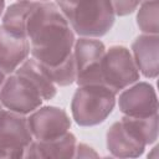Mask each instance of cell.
Listing matches in <instances>:
<instances>
[{
  "mask_svg": "<svg viewBox=\"0 0 159 159\" xmlns=\"http://www.w3.org/2000/svg\"><path fill=\"white\" fill-rule=\"evenodd\" d=\"M30 53L42 67H57L72 56L75 32L56 2H36L26 20Z\"/></svg>",
  "mask_w": 159,
  "mask_h": 159,
  "instance_id": "6da1fadb",
  "label": "cell"
},
{
  "mask_svg": "<svg viewBox=\"0 0 159 159\" xmlns=\"http://www.w3.org/2000/svg\"><path fill=\"white\" fill-rule=\"evenodd\" d=\"M118 107L123 116L150 117L158 113V97L154 87L148 82H135L123 91L118 97Z\"/></svg>",
  "mask_w": 159,
  "mask_h": 159,
  "instance_id": "9c48e42d",
  "label": "cell"
},
{
  "mask_svg": "<svg viewBox=\"0 0 159 159\" xmlns=\"http://www.w3.org/2000/svg\"><path fill=\"white\" fill-rule=\"evenodd\" d=\"M42 102L43 99L36 87L27 78L15 72L7 75L0 88L1 106L20 114H30L41 107Z\"/></svg>",
  "mask_w": 159,
  "mask_h": 159,
  "instance_id": "52a82bcc",
  "label": "cell"
},
{
  "mask_svg": "<svg viewBox=\"0 0 159 159\" xmlns=\"http://www.w3.org/2000/svg\"><path fill=\"white\" fill-rule=\"evenodd\" d=\"M142 1H144V0H142Z\"/></svg>",
  "mask_w": 159,
  "mask_h": 159,
  "instance_id": "d4e9b609",
  "label": "cell"
},
{
  "mask_svg": "<svg viewBox=\"0 0 159 159\" xmlns=\"http://www.w3.org/2000/svg\"><path fill=\"white\" fill-rule=\"evenodd\" d=\"M56 5L80 37L107 35L117 17L109 0H56Z\"/></svg>",
  "mask_w": 159,
  "mask_h": 159,
  "instance_id": "7a4b0ae2",
  "label": "cell"
},
{
  "mask_svg": "<svg viewBox=\"0 0 159 159\" xmlns=\"http://www.w3.org/2000/svg\"><path fill=\"white\" fill-rule=\"evenodd\" d=\"M117 93L104 84L78 86L71 101L72 118L80 127H93L103 123L113 112Z\"/></svg>",
  "mask_w": 159,
  "mask_h": 159,
  "instance_id": "3957f363",
  "label": "cell"
},
{
  "mask_svg": "<svg viewBox=\"0 0 159 159\" xmlns=\"http://www.w3.org/2000/svg\"><path fill=\"white\" fill-rule=\"evenodd\" d=\"M137 25L143 34L158 35L159 32V1L144 0L137 9Z\"/></svg>",
  "mask_w": 159,
  "mask_h": 159,
  "instance_id": "e0dca14e",
  "label": "cell"
},
{
  "mask_svg": "<svg viewBox=\"0 0 159 159\" xmlns=\"http://www.w3.org/2000/svg\"><path fill=\"white\" fill-rule=\"evenodd\" d=\"M15 73L27 78L36 87L43 101H50L56 96V84L51 81L48 75L45 72L43 67L35 58H26L17 67Z\"/></svg>",
  "mask_w": 159,
  "mask_h": 159,
  "instance_id": "5bb4252c",
  "label": "cell"
},
{
  "mask_svg": "<svg viewBox=\"0 0 159 159\" xmlns=\"http://www.w3.org/2000/svg\"><path fill=\"white\" fill-rule=\"evenodd\" d=\"M4 10H5V0H0V17L4 14Z\"/></svg>",
  "mask_w": 159,
  "mask_h": 159,
  "instance_id": "44dd1931",
  "label": "cell"
},
{
  "mask_svg": "<svg viewBox=\"0 0 159 159\" xmlns=\"http://www.w3.org/2000/svg\"><path fill=\"white\" fill-rule=\"evenodd\" d=\"M132 56L140 75L154 80L159 73V36L139 35L132 43Z\"/></svg>",
  "mask_w": 159,
  "mask_h": 159,
  "instance_id": "30bf717a",
  "label": "cell"
},
{
  "mask_svg": "<svg viewBox=\"0 0 159 159\" xmlns=\"http://www.w3.org/2000/svg\"><path fill=\"white\" fill-rule=\"evenodd\" d=\"M2 108H4V107H2V106H1V103H0V111H1Z\"/></svg>",
  "mask_w": 159,
  "mask_h": 159,
  "instance_id": "cb8c5ba5",
  "label": "cell"
},
{
  "mask_svg": "<svg viewBox=\"0 0 159 159\" xmlns=\"http://www.w3.org/2000/svg\"><path fill=\"white\" fill-rule=\"evenodd\" d=\"M17 1H37V2H46V1H51V0H17Z\"/></svg>",
  "mask_w": 159,
  "mask_h": 159,
  "instance_id": "603a6c76",
  "label": "cell"
},
{
  "mask_svg": "<svg viewBox=\"0 0 159 159\" xmlns=\"http://www.w3.org/2000/svg\"><path fill=\"white\" fill-rule=\"evenodd\" d=\"M34 137L27 117L9 109L0 111V158H25Z\"/></svg>",
  "mask_w": 159,
  "mask_h": 159,
  "instance_id": "5b68a950",
  "label": "cell"
},
{
  "mask_svg": "<svg viewBox=\"0 0 159 159\" xmlns=\"http://www.w3.org/2000/svg\"><path fill=\"white\" fill-rule=\"evenodd\" d=\"M91 157H98V154L89 145L84 143H77L75 150V158H91Z\"/></svg>",
  "mask_w": 159,
  "mask_h": 159,
  "instance_id": "ffe728a7",
  "label": "cell"
},
{
  "mask_svg": "<svg viewBox=\"0 0 159 159\" xmlns=\"http://www.w3.org/2000/svg\"><path fill=\"white\" fill-rule=\"evenodd\" d=\"M29 55L27 39L16 36L0 25V71L5 75L14 73Z\"/></svg>",
  "mask_w": 159,
  "mask_h": 159,
  "instance_id": "7c38bea8",
  "label": "cell"
},
{
  "mask_svg": "<svg viewBox=\"0 0 159 159\" xmlns=\"http://www.w3.org/2000/svg\"><path fill=\"white\" fill-rule=\"evenodd\" d=\"M77 145V138L70 130L51 140H36L27 147L25 152V158H75V150Z\"/></svg>",
  "mask_w": 159,
  "mask_h": 159,
  "instance_id": "4fadbf2b",
  "label": "cell"
},
{
  "mask_svg": "<svg viewBox=\"0 0 159 159\" xmlns=\"http://www.w3.org/2000/svg\"><path fill=\"white\" fill-rule=\"evenodd\" d=\"M158 113L150 117H122V123L145 145L154 144L158 139Z\"/></svg>",
  "mask_w": 159,
  "mask_h": 159,
  "instance_id": "2e32d148",
  "label": "cell"
},
{
  "mask_svg": "<svg viewBox=\"0 0 159 159\" xmlns=\"http://www.w3.org/2000/svg\"><path fill=\"white\" fill-rule=\"evenodd\" d=\"M106 142L108 152L117 158H138L143 155L147 147L122 123V120L114 122L108 128Z\"/></svg>",
  "mask_w": 159,
  "mask_h": 159,
  "instance_id": "8fae6325",
  "label": "cell"
},
{
  "mask_svg": "<svg viewBox=\"0 0 159 159\" xmlns=\"http://www.w3.org/2000/svg\"><path fill=\"white\" fill-rule=\"evenodd\" d=\"M43 70L48 75L51 81L60 87H66L76 82V66H75L73 53L67 61H65L60 66L50 67V68L43 67Z\"/></svg>",
  "mask_w": 159,
  "mask_h": 159,
  "instance_id": "ac0fdd59",
  "label": "cell"
},
{
  "mask_svg": "<svg viewBox=\"0 0 159 159\" xmlns=\"http://www.w3.org/2000/svg\"><path fill=\"white\" fill-rule=\"evenodd\" d=\"M102 84L119 93L128 86L140 80V73L133 60L129 48L122 45H113L106 48L101 62Z\"/></svg>",
  "mask_w": 159,
  "mask_h": 159,
  "instance_id": "277c9868",
  "label": "cell"
},
{
  "mask_svg": "<svg viewBox=\"0 0 159 159\" xmlns=\"http://www.w3.org/2000/svg\"><path fill=\"white\" fill-rule=\"evenodd\" d=\"M5 78H6V75L0 71V88H1V86H2V83H4V81H5Z\"/></svg>",
  "mask_w": 159,
  "mask_h": 159,
  "instance_id": "7402d4cb",
  "label": "cell"
},
{
  "mask_svg": "<svg viewBox=\"0 0 159 159\" xmlns=\"http://www.w3.org/2000/svg\"><path fill=\"white\" fill-rule=\"evenodd\" d=\"M116 16H127L134 12L140 5L142 0H109Z\"/></svg>",
  "mask_w": 159,
  "mask_h": 159,
  "instance_id": "d6986e66",
  "label": "cell"
},
{
  "mask_svg": "<svg viewBox=\"0 0 159 159\" xmlns=\"http://www.w3.org/2000/svg\"><path fill=\"white\" fill-rule=\"evenodd\" d=\"M106 52L104 43L93 37H80L73 45L77 86L101 83V62Z\"/></svg>",
  "mask_w": 159,
  "mask_h": 159,
  "instance_id": "8992f818",
  "label": "cell"
},
{
  "mask_svg": "<svg viewBox=\"0 0 159 159\" xmlns=\"http://www.w3.org/2000/svg\"><path fill=\"white\" fill-rule=\"evenodd\" d=\"M29 127L36 140H51L66 134L71 128V119L63 108L41 106L27 117Z\"/></svg>",
  "mask_w": 159,
  "mask_h": 159,
  "instance_id": "ba28073f",
  "label": "cell"
},
{
  "mask_svg": "<svg viewBox=\"0 0 159 159\" xmlns=\"http://www.w3.org/2000/svg\"><path fill=\"white\" fill-rule=\"evenodd\" d=\"M37 1H16L7 6L1 20L2 26L11 34L26 37V20Z\"/></svg>",
  "mask_w": 159,
  "mask_h": 159,
  "instance_id": "9a60e30c",
  "label": "cell"
}]
</instances>
